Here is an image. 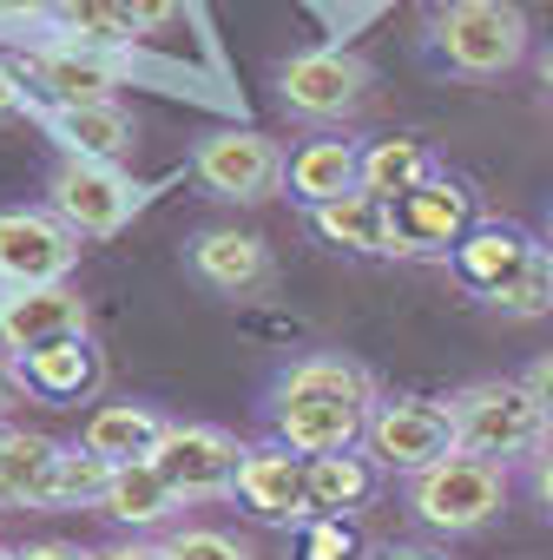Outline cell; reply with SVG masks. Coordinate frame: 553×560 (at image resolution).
Returning <instances> with one entry per match:
<instances>
[{
    "label": "cell",
    "instance_id": "obj_1",
    "mask_svg": "<svg viewBox=\"0 0 553 560\" xmlns=\"http://www.w3.org/2000/svg\"><path fill=\"white\" fill-rule=\"evenodd\" d=\"M369 409H376V383L350 357H297V363L276 370V383L263 389L270 435L284 448H297V455L356 448Z\"/></svg>",
    "mask_w": 553,
    "mask_h": 560
},
{
    "label": "cell",
    "instance_id": "obj_2",
    "mask_svg": "<svg viewBox=\"0 0 553 560\" xmlns=\"http://www.w3.org/2000/svg\"><path fill=\"white\" fill-rule=\"evenodd\" d=\"M448 422H455V442L468 455H487V462H533L546 442H553V416L527 396L520 376H487V383H468L448 396Z\"/></svg>",
    "mask_w": 553,
    "mask_h": 560
},
{
    "label": "cell",
    "instance_id": "obj_3",
    "mask_svg": "<svg viewBox=\"0 0 553 560\" xmlns=\"http://www.w3.org/2000/svg\"><path fill=\"white\" fill-rule=\"evenodd\" d=\"M402 508L435 534H474L507 508V462L455 448V455L402 475Z\"/></svg>",
    "mask_w": 553,
    "mask_h": 560
},
{
    "label": "cell",
    "instance_id": "obj_4",
    "mask_svg": "<svg viewBox=\"0 0 553 560\" xmlns=\"http://www.w3.org/2000/svg\"><path fill=\"white\" fill-rule=\"evenodd\" d=\"M428 34L435 60L461 80H501L527 60V14L514 0H448Z\"/></svg>",
    "mask_w": 553,
    "mask_h": 560
},
{
    "label": "cell",
    "instance_id": "obj_5",
    "mask_svg": "<svg viewBox=\"0 0 553 560\" xmlns=\"http://www.w3.org/2000/svg\"><path fill=\"white\" fill-rule=\"evenodd\" d=\"M284 152H276V139L250 132V126H217L198 139L191 152V172L211 198H231V205H263L276 185H284Z\"/></svg>",
    "mask_w": 553,
    "mask_h": 560
},
{
    "label": "cell",
    "instance_id": "obj_6",
    "mask_svg": "<svg viewBox=\"0 0 553 560\" xmlns=\"http://www.w3.org/2000/svg\"><path fill=\"white\" fill-rule=\"evenodd\" d=\"M363 442L383 468L396 475H415L442 455H455V422H448V402H428V396H376L369 422H363Z\"/></svg>",
    "mask_w": 553,
    "mask_h": 560
},
{
    "label": "cell",
    "instance_id": "obj_7",
    "mask_svg": "<svg viewBox=\"0 0 553 560\" xmlns=\"http://www.w3.org/2000/svg\"><path fill=\"white\" fill-rule=\"evenodd\" d=\"M47 198H54V211H60L80 237H119V231L132 224V211H139V185H132L119 165L80 159V152H67V159L54 165Z\"/></svg>",
    "mask_w": 553,
    "mask_h": 560
},
{
    "label": "cell",
    "instance_id": "obj_8",
    "mask_svg": "<svg viewBox=\"0 0 553 560\" xmlns=\"http://www.w3.org/2000/svg\"><path fill=\"white\" fill-rule=\"evenodd\" d=\"M80 264V231L47 205H21V211H0V284L27 291V284H60Z\"/></svg>",
    "mask_w": 553,
    "mask_h": 560
},
{
    "label": "cell",
    "instance_id": "obj_9",
    "mask_svg": "<svg viewBox=\"0 0 553 560\" xmlns=\"http://www.w3.org/2000/svg\"><path fill=\"white\" fill-rule=\"evenodd\" d=\"M158 475L185 494V501H217L231 494L237 481V462H244V442L217 422H165L158 448H152Z\"/></svg>",
    "mask_w": 553,
    "mask_h": 560
},
{
    "label": "cell",
    "instance_id": "obj_10",
    "mask_svg": "<svg viewBox=\"0 0 553 560\" xmlns=\"http://www.w3.org/2000/svg\"><path fill=\"white\" fill-rule=\"evenodd\" d=\"M474 224V191L448 172H428L415 191L389 198V231H396V257H422V250H455Z\"/></svg>",
    "mask_w": 553,
    "mask_h": 560
},
{
    "label": "cell",
    "instance_id": "obj_11",
    "mask_svg": "<svg viewBox=\"0 0 553 560\" xmlns=\"http://www.w3.org/2000/svg\"><path fill=\"white\" fill-rule=\"evenodd\" d=\"M276 100L297 119H343L369 100V67L356 54H337V47L297 54V60L276 67Z\"/></svg>",
    "mask_w": 553,
    "mask_h": 560
},
{
    "label": "cell",
    "instance_id": "obj_12",
    "mask_svg": "<svg viewBox=\"0 0 553 560\" xmlns=\"http://www.w3.org/2000/svg\"><path fill=\"white\" fill-rule=\"evenodd\" d=\"M231 494L257 521H304L310 514V455H297V448H284L270 435L263 448H244Z\"/></svg>",
    "mask_w": 553,
    "mask_h": 560
},
{
    "label": "cell",
    "instance_id": "obj_13",
    "mask_svg": "<svg viewBox=\"0 0 553 560\" xmlns=\"http://www.w3.org/2000/svg\"><path fill=\"white\" fill-rule=\"evenodd\" d=\"M86 330V298L67 284H27L0 298V357H27L54 337H80Z\"/></svg>",
    "mask_w": 553,
    "mask_h": 560
},
{
    "label": "cell",
    "instance_id": "obj_14",
    "mask_svg": "<svg viewBox=\"0 0 553 560\" xmlns=\"http://www.w3.org/2000/svg\"><path fill=\"white\" fill-rule=\"evenodd\" d=\"M27 73L54 93V106H80V100H113L119 86V54L113 47H80V40H47L27 54Z\"/></svg>",
    "mask_w": 553,
    "mask_h": 560
},
{
    "label": "cell",
    "instance_id": "obj_15",
    "mask_svg": "<svg viewBox=\"0 0 553 560\" xmlns=\"http://www.w3.org/2000/svg\"><path fill=\"white\" fill-rule=\"evenodd\" d=\"M191 277L224 298H244V291H263L270 284V244L257 231H237V224H217V231H198L191 237Z\"/></svg>",
    "mask_w": 553,
    "mask_h": 560
},
{
    "label": "cell",
    "instance_id": "obj_16",
    "mask_svg": "<svg viewBox=\"0 0 553 560\" xmlns=\"http://www.w3.org/2000/svg\"><path fill=\"white\" fill-rule=\"evenodd\" d=\"M99 376H106V363H99V350L86 343V330H80V337H54V343L14 357V383H21L27 396H40V402H80V396L99 389Z\"/></svg>",
    "mask_w": 553,
    "mask_h": 560
},
{
    "label": "cell",
    "instance_id": "obj_17",
    "mask_svg": "<svg viewBox=\"0 0 553 560\" xmlns=\"http://www.w3.org/2000/svg\"><path fill=\"white\" fill-rule=\"evenodd\" d=\"M185 508V494L158 475V462L152 455H139V462H113V475H106V494H99V514L106 521H119V527H158V521H172Z\"/></svg>",
    "mask_w": 553,
    "mask_h": 560
},
{
    "label": "cell",
    "instance_id": "obj_18",
    "mask_svg": "<svg viewBox=\"0 0 553 560\" xmlns=\"http://www.w3.org/2000/svg\"><path fill=\"white\" fill-rule=\"evenodd\" d=\"M310 224L323 244L337 250H363V257H396V231H389V198L376 191H343V198H323L310 205Z\"/></svg>",
    "mask_w": 553,
    "mask_h": 560
},
{
    "label": "cell",
    "instance_id": "obj_19",
    "mask_svg": "<svg viewBox=\"0 0 553 560\" xmlns=\"http://www.w3.org/2000/svg\"><path fill=\"white\" fill-rule=\"evenodd\" d=\"M54 139H60V152H80V159H106V165H119V159H132V119H126V106L119 100H80V106H54Z\"/></svg>",
    "mask_w": 553,
    "mask_h": 560
},
{
    "label": "cell",
    "instance_id": "obj_20",
    "mask_svg": "<svg viewBox=\"0 0 553 560\" xmlns=\"http://www.w3.org/2000/svg\"><path fill=\"white\" fill-rule=\"evenodd\" d=\"M540 244L527 237V231H514V224H468V237L455 244V270H461V284H474L481 298L487 291H501L507 277L533 257Z\"/></svg>",
    "mask_w": 553,
    "mask_h": 560
},
{
    "label": "cell",
    "instance_id": "obj_21",
    "mask_svg": "<svg viewBox=\"0 0 553 560\" xmlns=\"http://www.w3.org/2000/svg\"><path fill=\"white\" fill-rule=\"evenodd\" d=\"M383 488V462L337 448V455H310V514H356L369 508Z\"/></svg>",
    "mask_w": 553,
    "mask_h": 560
},
{
    "label": "cell",
    "instance_id": "obj_22",
    "mask_svg": "<svg viewBox=\"0 0 553 560\" xmlns=\"http://www.w3.org/2000/svg\"><path fill=\"white\" fill-rule=\"evenodd\" d=\"M158 435H165V416L152 402H99L80 429V442L106 462H139L158 448Z\"/></svg>",
    "mask_w": 553,
    "mask_h": 560
},
{
    "label": "cell",
    "instance_id": "obj_23",
    "mask_svg": "<svg viewBox=\"0 0 553 560\" xmlns=\"http://www.w3.org/2000/svg\"><path fill=\"white\" fill-rule=\"evenodd\" d=\"M54 475H60V442L54 435H8L0 455V501L8 508H54Z\"/></svg>",
    "mask_w": 553,
    "mask_h": 560
},
{
    "label": "cell",
    "instance_id": "obj_24",
    "mask_svg": "<svg viewBox=\"0 0 553 560\" xmlns=\"http://www.w3.org/2000/svg\"><path fill=\"white\" fill-rule=\"evenodd\" d=\"M356 165H363V145H350V139H310L304 152H291L284 185H291L304 205H323V198H343V191L363 185Z\"/></svg>",
    "mask_w": 553,
    "mask_h": 560
},
{
    "label": "cell",
    "instance_id": "obj_25",
    "mask_svg": "<svg viewBox=\"0 0 553 560\" xmlns=\"http://www.w3.org/2000/svg\"><path fill=\"white\" fill-rule=\"evenodd\" d=\"M428 172H442V165H435V152L422 139H376V145H363V165H356L363 191H376V198H402Z\"/></svg>",
    "mask_w": 553,
    "mask_h": 560
},
{
    "label": "cell",
    "instance_id": "obj_26",
    "mask_svg": "<svg viewBox=\"0 0 553 560\" xmlns=\"http://www.w3.org/2000/svg\"><path fill=\"white\" fill-rule=\"evenodd\" d=\"M487 304L501 317H546L553 311V250H533L501 291H487Z\"/></svg>",
    "mask_w": 553,
    "mask_h": 560
},
{
    "label": "cell",
    "instance_id": "obj_27",
    "mask_svg": "<svg viewBox=\"0 0 553 560\" xmlns=\"http://www.w3.org/2000/svg\"><path fill=\"white\" fill-rule=\"evenodd\" d=\"M67 40L80 47H126V27H119V8L113 0H54V14H47Z\"/></svg>",
    "mask_w": 553,
    "mask_h": 560
},
{
    "label": "cell",
    "instance_id": "obj_28",
    "mask_svg": "<svg viewBox=\"0 0 553 560\" xmlns=\"http://www.w3.org/2000/svg\"><path fill=\"white\" fill-rule=\"evenodd\" d=\"M106 475H113V462H106V455H93L86 442H80V448H60L54 508H99V494H106Z\"/></svg>",
    "mask_w": 553,
    "mask_h": 560
},
{
    "label": "cell",
    "instance_id": "obj_29",
    "mask_svg": "<svg viewBox=\"0 0 553 560\" xmlns=\"http://www.w3.org/2000/svg\"><path fill=\"white\" fill-rule=\"evenodd\" d=\"M165 553H172V560H257L250 540H237L231 527H178V534L165 540Z\"/></svg>",
    "mask_w": 553,
    "mask_h": 560
},
{
    "label": "cell",
    "instance_id": "obj_30",
    "mask_svg": "<svg viewBox=\"0 0 553 560\" xmlns=\"http://www.w3.org/2000/svg\"><path fill=\"white\" fill-rule=\"evenodd\" d=\"M119 8V27H126V40H139V34H158V27H172L178 14H185V0H113Z\"/></svg>",
    "mask_w": 553,
    "mask_h": 560
},
{
    "label": "cell",
    "instance_id": "obj_31",
    "mask_svg": "<svg viewBox=\"0 0 553 560\" xmlns=\"http://www.w3.org/2000/svg\"><path fill=\"white\" fill-rule=\"evenodd\" d=\"M520 383H527V396L553 416V350H546V357H533V363L520 370Z\"/></svg>",
    "mask_w": 553,
    "mask_h": 560
},
{
    "label": "cell",
    "instance_id": "obj_32",
    "mask_svg": "<svg viewBox=\"0 0 553 560\" xmlns=\"http://www.w3.org/2000/svg\"><path fill=\"white\" fill-rule=\"evenodd\" d=\"M54 14V0H0V27H40Z\"/></svg>",
    "mask_w": 553,
    "mask_h": 560
},
{
    "label": "cell",
    "instance_id": "obj_33",
    "mask_svg": "<svg viewBox=\"0 0 553 560\" xmlns=\"http://www.w3.org/2000/svg\"><path fill=\"white\" fill-rule=\"evenodd\" d=\"M93 560H172V553H165V540H139V534H132V540H113V547H99Z\"/></svg>",
    "mask_w": 553,
    "mask_h": 560
},
{
    "label": "cell",
    "instance_id": "obj_34",
    "mask_svg": "<svg viewBox=\"0 0 553 560\" xmlns=\"http://www.w3.org/2000/svg\"><path fill=\"white\" fill-rule=\"evenodd\" d=\"M14 560H93V547H73V540H34V547H14Z\"/></svg>",
    "mask_w": 553,
    "mask_h": 560
},
{
    "label": "cell",
    "instance_id": "obj_35",
    "mask_svg": "<svg viewBox=\"0 0 553 560\" xmlns=\"http://www.w3.org/2000/svg\"><path fill=\"white\" fill-rule=\"evenodd\" d=\"M369 560H448V553L415 547V540H383V547H369Z\"/></svg>",
    "mask_w": 553,
    "mask_h": 560
},
{
    "label": "cell",
    "instance_id": "obj_36",
    "mask_svg": "<svg viewBox=\"0 0 553 560\" xmlns=\"http://www.w3.org/2000/svg\"><path fill=\"white\" fill-rule=\"evenodd\" d=\"M533 494H540V508L553 514V442L533 455Z\"/></svg>",
    "mask_w": 553,
    "mask_h": 560
},
{
    "label": "cell",
    "instance_id": "obj_37",
    "mask_svg": "<svg viewBox=\"0 0 553 560\" xmlns=\"http://www.w3.org/2000/svg\"><path fill=\"white\" fill-rule=\"evenodd\" d=\"M21 106H27V93H21V80H14L8 67H0V119H14Z\"/></svg>",
    "mask_w": 553,
    "mask_h": 560
},
{
    "label": "cell",
    "instance_id": "obj_38",
    "mask_svg": "<svg viewBox=\"0 0 553 560\" xmlns=\"http://www.w3.org/2000/svg\"><path fill=\"white\" fill-rule=\"evenodd\" d=\"M14 389H21V383H14V370H8V363H0V416H8V409H14Z\"/></svg>",
    "mask_w": 553,
    "mask_h": 560
},
{
    "label": "cell",
    "instance_id": "obj_39",
    "mask_svg": "<svg viewBox=\"0 0 553 560\" xmlns=\"http://www.w3.org/2000/svg\"><path fill=\"white\" fill-rule=\"evenodd\" d=\"M540 86H546V100H553V54L540 60Z\"/></svg>",
    "mask_w": 553,
    "mask_h": 560
},
{
    "label": "cell",
    "instance_id": "obj_40",
    "mask_svg": "<svg viewBox=\"0 0 553 560\" xmlns=\"http://www.w3.org/2000/svg\"><path fill=\"white\" fill-rule=\"evenodd\" d=\"M8 435H14V429H0V455H8Z\"/></svg>",
    "mask_w": 553,
    "mask_h": 560
},
{
    "label": "cell",
    "instance_id": "obj_41",
    "mask_svg": "<svg viewBox=\"0 0 553 560\" xmlns=\"http://www.w3.org/2000/svg\"><path fill=\"white\" fill-rule=\"evenodd\" d=\"M0 560H14V547H0Z\"/></svg>",
    "mask_w": 553,
    "mask_h": 560
},
{
    "label": "cell",
    "instance_id": "obj_42",
    "mask_svg": "<svg viewBox=\"0 0 553 560\" xmlns=\"http://www.w3.org/2000/svg\"><path fill=\"white\" fill-rule=\"evenodd\" d=\"M546 231H553V211H546Z\"/></svg>",
    "mask_w": 553,
    "mask_h": 560
}]
</instances>
